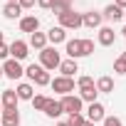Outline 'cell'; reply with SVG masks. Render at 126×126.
Returning <instances> with one entry per match:
<instances>
[{"instance_id":"21","label":"cell","mask_w":126,"mask_h":126,"mask_svg":"<svg viewBox=\"0 0 126 126\" xmlns=\"http://www.w3.org/2000/svg\"><path fill=\"white\" fill-rule=\"evenodd\" d=\"M67 54H69V59H79L82 57V40H67Z\"/></svg>"},{"instance_id":"31","label":"cell","mask_w":126,"mask_h":126,"mask_svg":"<svg viewBox=\"0 0 126 126\" xmlns=\"http://www.w3.org/2000/svg\"><path fill=\"white\" fill-rule=\"evenodd\" d=\"M82 121H84V116H82V114H69V119H67V124H69V126H79Z\"/></svg>"},{"instance_id":"8","label":"cell","mask_w":126,"mask_h":126,"mask_svg":"<svg viewBox=\"0 0 126 126\" xmlns=\"http://www.w3.org/2000/svg\"><path fill=\"white\" fill-rule=\"evenodd\" d=\"M101 22H104L101 13H96V10L82 13V27H89V30H94V27H101Z\"/></svg>"},{"instance_id":"4","label":"cell","mask_w":126,"mask_h":126,"mask_svg":"<svg viewBox=\"0 0 126 126\" xmlns=\"http://www.w3.org/2000/svg\"><path fill=\"white\" fill-rule=\"evenodd\" d=\"M22 74H25V69H22V64H20L17 59H13V57H10V59H5V62H3V77H8V79H13V82H15V79H20Z\"/></svg>"},{"instance_id":"29","label":"cell","mask_w":126,"mask_h":126,"mask_svg":"<svg viewBox=\"0 0 126 126\" xmlns=\"http://www.w3.org/2000/svg\"><path fill=\"white\" fill-rule=\"evenodd\" d=\"M101 126H124V124H121V119H119V116H104Z\"/></svg>"},{"instance_id":"36","label":"cell","mask_w":126,"mask_h":126,"mask_svg":"<svg viewBox=\"0 0 126 126\" xmlns=\"http://www.w3.org/2000/svg\"><path fill=\"white\" fill-rule=\"evenodd\" d=\"M79 126H94V124H92V121H87V119H84V121H82V124H79Z\"/></svg>"},{"instance_id":"17","label":"cell","mask_w":126,"mask_h":126,"mask_svg":"<svg viewBox=\"0 0 126 126\" xmlns=\"http://www.w3.org/2000/svg\"><path fill=\"white\" fill-rule=\"evenodd\" d=\"M27 47H35V49H45L47 47V32H32L30 35V42H27Z\"/></svg>"},{"instance_id":"5","label":"cell","mask_w":126,"mask_h":126,"mask_svg":"<svg viewBox=\"0 0 126 126\" xmlns=\"http://www.w3.org/2000/svg\"><path fill=\"white\" fill-rule=\"evenodd\" d=\"M49 87L57 92V94H62V96H64V94H72L74 92V79H69V77H54L52 82H49Z\"/></svg>"},{"instance_id":"37","label":"cell","mask_w":126,"mask_h":126,"mask_svg":"<svg viewBox=\"0 0 126 126\" xmlns=\"http://www.w3.org/2000/svg\"><path fill=\"white\" fill-rule=\"evenodd\" d=\"M0 42H5V35H3V30H0Z\"/></svg>"},{"instance_id":"10","label":"cell","mask_w":126,"mask_h":126,"mask_svg":"<svg viewBox=\"0 0 126 126\" xmlns=\"http://www.w3.org/2000/svg\"><path fill=\"white\" fill-rule=\"evenodd\" d=\"M20 30L27 32V35H32V32L40 30V20L35 15H25V17H20Z\"/></svg>"},{"instance_id":"2","label":"cell","mask_w":126,"mask_h":126,"mask_svg":"<svg viewBox=\"0 0 126 126\" xmlns=\"http://www.w3.org/2000/svg\"><path fill=\"white\" fill-rule=\"evenodd\" d=\"M59 27L62 30H79L82 27V13H74V10H67L59 15Z\"/></svg>"},{"instance_id":"39","label":"cell","mask_w":126,"mask_h":126,"mask_svg":"<svg viewBox=\"0 0 126 126\" xmlns=\"http://www.w3.org/2000/svg\"><path fill=\"white\" fill-rule=\"evenodd\" d=\"M121 59H124V62H126V52H121Z\"/></svg>"},{"instance_id":"25","label":"cell","mask_w":126,"mask_h":126,"mask_svg":"<svg viewBox=\"0 0 126 126\" xmlns=\"http://www.w3.org/2000/svg\"><path fill=\"white\" fill-rule=\"evenodd\" d=\"M77 87H79V92H82V89H94L96 84H94L92 77H79V79H77Z\"/></svg>"},{"instance_id":"30","label":"cell","mask_w":126,"mask_h":126,"mask_svg":"<svg viewBox=\"0 0 126 126\" xmlns=\"http://www.w3.org/2000/svg\"><path fill=\"white\" fill-rule=\"evenodd\" d=\"M114 72L116 74H126V62L119 57V59H114Z\"/></svg>"},{"instance_id":"34","label":"cell","mask_w":126,"mask_h":126,"mask_svg":"<svg viewBox=\"0 0 126 126\" xmlns=\"http://www.w3.org/2000/svg\"><path fill=\"white\" fill-rule=\"evenodd\" d=\"M37 5H40V8H45V10H52L54 0H37Z\"/></svg>"},{"instance_id":"41","label":"cell","mask_w":126,"mask_h":126,"mask_svg":"<svg viewBox=\"0 0 126 126\" xmlns=\"http://www.w3.org/2000/svg\"><path fill=\"white\" fill-rule=\"evenodd\" d=\"M121 35H124V37H126V27H124V30H121Z\"/></svg>"},{"instance_id":"40","label":"cell","mask_w":126,"mask_h":126,"mask_svg":"<svg viewBox=\"0 0 126 126\" xmlns=\"http://www.w3.org/2000/svg\"><path fill=\"white\" fill-rule=\"evenodd\" d=\"M0 79H3V64H0Z\"/></svg>"},{"instance_id":"43","label":"cell","mask_w":126,"mask_h":126,"mask_svg":"<svg viewBox=\"0 0 126 126\" xmlns=\"http://www.w3.org/2000/svg\"><path fill=\"white\" fill-rule=\"evenodd\" d=\"M0 114H3V104H0Z\"/></svg>"},{"instance_id":"27","label":"cell","mask_w":126,"mask_h":126,"mask_svg":"<svg viewBox=\"0 0 126 126\" xmlns=\"http://www.w3.org/2000/svg\"><path fill=\"white\" fill-rule=\"evenodd\" d=\"M40 72H42V67H40V64H35V62H32L30 67H25V74H27L30 79H35V77H37Z\"/></svg>"},{"instance_id":"44","label":"cell","mask_w":126,"mask_h":126,"mask_svg":"<svg viewBox=\"0 0 126 126\" xmlns=\"http://www.w3.org/2000/svg\"><path fill=\"white\" fill-rule=\"evenodd\" d=\"M124 20H126V10H124Z\"/></svg>"},{"instance_id":"18","label":"cell","mask_w":126,"mask_h":126,"mask_svg":"<svg viewBox=\"0 0 126 126\" xmlns=\"http://www.w3.org/2000/svg\"><path fill=\"white\" fill-rule=\"evenodd\" d=\"M101 17H104V20H114V22H116V20H121V17H124V10H121V8H116V5L111 3V5H106V8H104Z\"/></svg>"},{"instance_id":"23","label":"cell","mask_w":126,"mask_h":126,"mask_svg":"<svg viewBox=\"0 0 126 126\" xmlns=\"http://www.w3.org/2000/svg\"><path fill=\"white\" fill-rule=\"evenodd\" d=\"M67 10H72V3H67V0H54V5H52V13L59 17L62 13H67Z\"/></svg>"},{"instance_id":"38","label":"cell","mask_w":126,"mask_h":126,"mask_svg":"<svg viewBox=\"0 0 126 126\" xmlns=\"http://www.w3.org/2000/svg\"><path fill=\"white\" fill-rule=\"evenodd\" d=\"M57 126H69V124H67V121H59V124H57Z\"/></svg>"},{"instance_id":"45","label":"cell","mask_w":126,"mask_h":126,"mask_svg":"<svg viewBox=\"0 0 126 126\" xmlns=\"http://www.w3.org/2000/svg\"><path fill=\"white\" fill-rule=\"evenodd\" d=\"M67 3H74V0H67Z\"/></svg>"},{"instance_id":"12","label":"cell","mask_w":126,"mask_h":126,"mask_svg":"<svg viewBox=\"0 0 126 126\" xmlns=\"http://www.w3.org/2000/svg\"><path fill=\"white\" fill-rule=\"evenodd\" d=\"M45 116H49V119H57V116H62V114H64V111H62V104L57 101V99H49L47 96V104H45Z\"/></svg>"},{"instance_id":"13","label":"cell","mask_w":126,"mask_h":126,"mask_svg":"<svg viewBox=\"0 0 126 126\" xmlns=\"http://www.w3.org/2000/svg\"><path fill=\"white\" fill-rule=\"evenodd\" d=\"M114 42H116L114 27H99V45H101V47H111Z\"/></svg>"},{"instance_id":"19","label":"cell","mask_w":126,"mask_h":126,"mask_svg":"<svg viewBox=\"0 0 126 126\" xmlns=\"http://www.w3.org/2000/svg\"><path fill=\"white\" fill-rule=\"evenodd\" d=\"M94 84H96V92L99 94H111L114 92V79L111 77H99Z\"/></svg>"},{"instance_id":"7","label":"cell","mask_w":126,"mask_h":126,"mask_svg":"<svg viewBox=\"0 0 126 126\" xmlns=\"http://www.w3.org/2000/svg\"><path fill=\"white\" fill-rule=\"evenodd\" d=\"M104 116H106L104 104H99V101L89 104V109H87V121H92V124H101V121H104Z\"/></svg>"},{"instance_id":"42","label":"cell","mask_w":126,"mask_h":126,"mask_svg":"<svg viewBox=\"0 0 126 126\" xmlns=\"http://www.w3.org/2000/svg\"><path fill=\"white\" fill-rule=\"evenodd\" d=\"M8 3H17V0H8Z\"/></svg>"},{"instance_id":"6","label":"cell","mask_w":126,"mask_h":126,"mask_svg":"<svg viewBox=\"0 0 126 126\" xmlns=\"http://www.w3.org/2000/svg\"><path fill=\"white\" fill-rule=\"evenodd\" d=\"M27 54H30V47H27L25 40H13V42H10V57H13V59L22 62Z\"/></svg>"},{"instance_id":"32","label":"cell","mask_w":126,"mask_h":126,"mask_svg":"<svg viewBox=\"0 0 126 126\" xmlns=\"http://www.w3.org/2000/svg\"><path fill=\"white\" fill-rule=\"evenodd\" d=\"M0 59H10V45H5V42H0Z\"/></svg>"},{"instance_id":"26","label":"cell","mask_w":126,"mask_h":126,"mask_svg":"<svg viewBox=\"0 0 126 126\" xmlns=\"http://www.w3.org/2000/svg\"><path fill=\"white\" fill-rule=\"evenodd\" d=\"M45 104H47V96H45V94H35V96H32V106H35V111H42Z\"/></svg>"},{"instance_id":"1","label":"cell","mask_w":126,"mask_h":126,"mask_svg":"<svg viewBox=\"0 0 126 126\" xmlns=\"http://www.w3.org/2000/svg\"><path fill=\"white\" fill-rule=\"evenodd\" d=\"M59 62H62V59H59V52H57L54 47L40 49V67H42V69H47V72H49V69H57Z\"/></svg>"},{"instance_id":"3","label":"cell","mask_w":126,"mask_h":126,"mask_svg":"<svg viewBox=\"0 0 126 126\" xmlns=\"http://www.w3.org/2000/svg\"><path fill=\"white\" fill-rule=\"evenodd\" d=\"M59 104H62V111H67V114H82V106H84V101L77 94H64L59 99Z\"/></svg>"},{"instance_id":"33","label":"cell","mask_w":126,"mask_h":126,"mask_svg":"<svg viewBox=\"0 0 126 126\" xmlns=\"http://www.w3.org/2000/svg\"><path fill=\"white\" fill-rule=\"evenodd\" d=\"M35 3H37V0H17V5H20L22 10H30V8H32Z\"/></svg>"},{"instance_id":"9","label":"cell","mask_w":126,"mask_h":126,"mask_svg":"<svg viewBox=\"0 0 126 126\" xmlns=\"http://www.w3.org/2000/svg\"><path fill=\"white\" fill-rule=\"evenodd\" d=\"M0 126H20V111L17 109H3V114H0Z\"/></svg>"},{"instance_id":"28","label":"cell","mask_w":126,"mask_h":126,"mask_svg":"<svg viewBox=\"0 0 126 126\" xmlns=\"http://www.w3.org/2000/svg\"><path fill=\"white\" fill-rule=\"evenodd\" d=\"M94 52V42L92 40H82V57H89Z\"/></svg>"},{"instance_id":"22","label":"cell","mask_w":126,"mask_h":126,"mask_svg":"<svg viewBox=\"0 0 126 126\" xmlns=\"http://www.w3.org/2000/svg\"><path fill=\"white\" fill-rule=\"evenodd\" d=\"M77 96H79L82 101H87V104H94V101H96V96H99V92H96V87H94V89H82Z\"/></svg>"},{"instance_id":"20","label":"cell","mask_w":126,"mask_h":126,"mask_svg":"<svg viewBox=\"0 0 126 126\" xmlns=\"http://www.w3.org/2000/svg\"><path fill=\"white\" fill-rule=\"evenodd\" d=\"M3 15H5L8 20H17V17L22 15V8H20L17 3H5V8H3Z\"/></svg>"},{"instance_id":"14","label":"cell","mask_w":126,"mask_h":126,"mask_svg":"<svg viewBox=\"0 0 126 126\" xmlns=\"http://www.w3.org/2000/svg\"><path fill=\"white\" fill-rule=\"evenodd\" d=\"M15 94H17L20 101H32V96H35V87L27 84V82H20L17 89H15Z\"/></svg>"},{"instance_id":"11","label":"cell","mask_w":126,"mask_h":126,"mask_svg":"<svg viewBox=\"0 0 126 126\" xmlns=\"http://www.w3.org/2000/svg\"><path fill=\"white\" fill-rule=\"evenodd\" d=\"M59 72H62V77H74L77 72H79V64H77V59H64V62H59V67H57Z\"/></svg>"},{"instance_id":"16","label":"cell","mask_w":126,"mask_h":126,"mask_svg":"<svg viewBox=\"0 0 126 126\" xmlns=\"http://www.w3.org/2000/svg\"><path fill=\"white\" fill-rule=\"evenodd\" d=\"M17 94H15V89H5L3 92V99H0V104H3V109H17Z\"/></svg>"},{"instance_id":"35","label":"cell","mask_w":126,"mask_h":126,"mask_svg":"<svg viewBox=\"0 0 126 126\" xmlns=\"http://www.w3.org/2000/svg\"><path fill=\"white\" fill-rule=\"evenodd\" d=\"M114 5L121 8V10H126V0H114Z\"/></svg>"},{"instance_id":"15","label":"cell","mask_w":126,"mask_h":126,"mask_svg":"<svg viewBox=\"0 0 126 126\" xmlns=\"http://www.w3.org/2000/svg\"><path fill=\"white\" fill-rule=\"evenodd\" d=\"M47 42H52V45L67 42V30H62L59 25H57V27H49V32H47Z\"/></svg>"},{"instance_id":"24","label":"cell","mask_w":126,"mask_h":126,"mask_svg":"<svg viewBox=\"0 0 126 126\" xmlns=\"http://www.w3.org/2000/svg\"><path fill=\"white\" fill-rule=\"evenodd\" d=\"M49 82H52V77H49V72H47V69H42V72L32 79V84H35V87H49Z\"/></svg>"}]
</instances>
